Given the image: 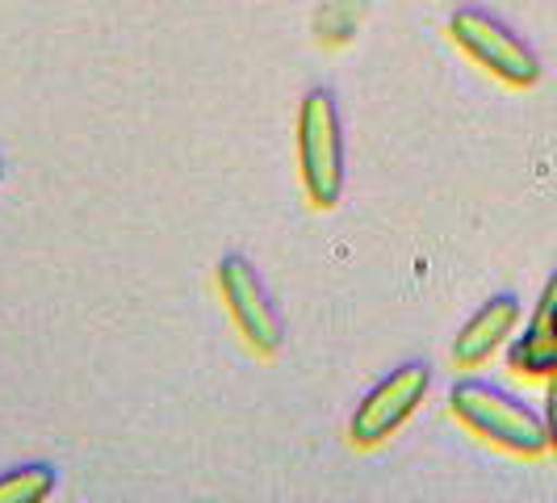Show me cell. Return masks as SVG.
I'll list each match as a JSON object with an SVG mask.
<instances>
[{
  "instance_id": "obj_1",
  "label": "cell",
  "mask_w": 557,
  "mask_h": 503,
  "mask_svg": "<svg viewBox=\"0 0 557 503\" xmlns=\"http://www.w3.org/2000/svg\"><path fill=\"white\" fill-rule=\"evenodd\" d=\"M448 407H453V416L461 419L470 432L486 437L491 445L507 449V453L536 457V453H545V449L554 445L545 419L536 416L532 407H524L520 398L495 391L486 382H461V387H453Z\"/></svg>"
},
{
  "instance_id": "obj_2",
  "label": "cell",
  "mask_w": 557,
  "mask_h": 503,
  "mask_svg": "<svg viewBox=\"0 0 557 503\" xmlns=\"http://www.w3.org/2000/svg\"><path fill=\"white\" fill-rule=\"evenodd\" d=\"M298 164L310 201L323 210L335 206L344 194V135L332 93L323 88H310L298 110Z\"/></svg>"
},
{
  "instance_id": "obj_3",
  "label": "cell",
  "mask_w": 557,
  "mask_h": 503,
  "mask_svg": "<svg viewBox=\"0 0 557 503\" xmlns=\"http://www.w3.org/2000/svg\"><path fill=\"white\" fill-rule=\"evenodd\" d=\"M448 34H453V42L474 59L478 68H486V72L499 76L503 84H511V88H532V84L541 81V59L532 56L524 38H516V34L507 26H499L495 17L474 13V9H461V13H453Z\"/></svg>"
},
{
  "instance_id": "obj_4",
  "label": "cell",
  "mask_w": 557,
  "mask_h": 503,
  "mask_svg": "<svg viewBox=\"0 0 557 503\" xmlns=\"http://www.w3.org/2000/svg\"><path fill=\"white\" fill-rule=\"evenodd\" d=\"M432 387L428 365H398L394 373H386L373 391L364 394V403L352 416V445L373 449L382 441H391L394 432L416 416V407L423 403V394Z\"/></svg>"
},
{
  "instance_id": "obj_5",
  "label": "cell",
  "mask_w": 557,
  "mask_h": 503,
  "mask_svg": "<svg viewBox=\"0 0 557 503\" xmlns=\"http://www.w3.org/2000/svg\"><path fill=\"white\" fill-rule=\"evenodd\" d=\"M219 285H223V298L226 307H231L235 328L248 335V344L256 353L273 357L281 348V319L273 303H269L260 278H256V269L244 256H226L223 265H219Z\"/></svg>"
},
{
  "instance_id": "obj_6",
  "label": "cell",
  "mask_w": 557,
  "mask_h": 503,
  "mask_svg": "<svg viewBox=\"0 0 557 503\" xmlns=\"http://www.w3.org/2000/svg\"><path fill=\"white\" fill-rule=\"evenodd\" d=\"M520 323V303L511 294L491 298L486 307L478 310L474 319L457 332L453 340V361L457 365H482L491 353H499V344L511 335V328Z\"/></svg>"
},
{
  "instance_id": "obj_7",
  "label": "cell",
  "mask_w": 557,
  "mask_h": 503,
  "mask_svg": "<svg viewBox=\"0 0 557 503\" xmlns=\"http://www.w3.org/2000/svg\"><path fill=\"white\" fill-rule=\"evenodd\" d=\"M507 361L516 373H529V378H549L557 373V328H532L511 344Z\"/></svg>"
},
{
  "instance_id": "obj_8",
  "label": "cell",
  "mask_w": 557,
  "mask_h": 503,
  "mask_svg": "<svg viewBox=\"0 0 557 503\" xmlns=\"http://www.w3.org/2000/svg\"><path fill=\"white\" fill-rule=\"evenodd\" d=\"M55 491V470L47 466H26L0 478V503H38Z\"/></svg>"
},
{
  "instance_id": "obj_9",
  "label": "cell",
  "mask_w": 557,
  "mask_h": 503,
  "mask_svg": "<svg viewBox=\"0 0 557 503\" xmlns=\"http://www.w3.org/2000/svg\"><path fill=\"white\" fill-rule=\"evenodd\" d=\"M545 428H549V441L557 445V373H549V391H545Z\"/></svg>"
}]
</instances>
